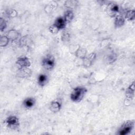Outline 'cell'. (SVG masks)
Returning <instances> with one entry per match:
<instances>
[{
	"instance_id": "cell-15",
	"label": "cell",
	"mask_w": 135,
	"mask_h": 135,
	"mask_svg": "<svg viewBox=\"0 0 135 135\" xmlns=\"http://www.w3.org/2000/svg\"><path fill=\"white\" fill-rule=\"evenodd\" d=\"M74 54L78 58L83 60L86 56L87 51L85 49L79 46Z\"/></svg>"
},
{
	"instance_id": "cell-17",
	"label": "cell",
	"mask_w": 135,
	"mask_h": 135,
	"mask_svg": "<svg viewBox=\"0 0 135 135\" xmlns=\"http://www.w3.org/2000/svg\"><path fill=\"white\" fill-rule=\"evenodd\" d=\"M7 36L9 40L12 41H15L18 37L19 33L16 30L14 29H12L8 31Z\"/></svg>"
},
{
	"instance_id": "cell-4",
	"label": "cell",
	"mask_w": 135,
	"mask_h": 135,
	"mask_svg": "<svg viewBox=\"0 0 135 135\" xmlns=\"http://www.w3.org/2000/svg\"><path fill=\"white\" fill-rule=\"evenodd\" d=\"M4 123L7 127L13 130L18 128L20 124L19 119L17 117L14 115L7 117L5 120Z\"/></svg>"
},
{
	"instance_id": "cell-10",
	"label": "cell",
	"mask_w": 135,
	"mask_h": 135,
	"mask_svg": "<svg viewBox=\"0 0 135 135\" xmlns=\"http://www.w3.org/2000/svg\"><path fill=\"white\" fill-rule=\"evenodd\" d=\"M125 18L124 16L121 14H118L115 16L114 24L116 28H120L122 27L125 23Z\"/></svg>"
},
{
	"instance_id": "cell-21",
	"label": "cell",
	"mask_w": 135,
	"mask_h": 135,
	"mask_svg": "<svg viewBox=\"0 0 135 135\" xmlns=\"http://www.w3.org/2000/svg\"><path fill=\"white\" fill-rule=\"evenodd\" d=\"M55 3H56L55 2H54L53 4L51 3L50 4H49L48 5H46L45 7V12H47V13L51 12L56 7V6L54 5Z\"/></svg>"
},
{
	"instance_id": "cell-5",
	"label": "cell",
	"mask_w": 135,
	"mask_h": 135,
	"mask_svg": "<svg viewBox=\"0 0 135 135\" xmlns=\"http://www.w3.org/2000/svg\"><path fill=\"white\" fill-rule=\"evenodd\" d=\"M120 7L118 4L115 3L111 2L109 3L107 7V12L111 17H115L119 12Z\"/></svg>"
},
{
	"instance_id": "cell-26",
	"label": "cell",
	"mask_w": 135,
	"mask_h": 135,
	"mask_svg": "<svg viewBox=\"0 0 135 135\" xmlns=\"http://www.w3.org/2000/svg\"><path fill=\"white\" fill-rule=\"evenodd\" d=\"M7 14H8V15H10L11 17H14L16 15L17 12L14 9H11L9 11H8Z\"/></svg>"
},
{
	"instance_id": "cell-13",
	"label": "cell",
	"mask_w": 135,
	"mask_h": 135,
	"mask_svg": "<svg viewBox=\"0 0 135 135\" xmlns=\"http://www.w3.org/2000/svg\"><path fill=\"white\" fill-rule=\"evenodd\" d=\"M61 109V103L59 101H52L50 105V109L53 113H57L60 111Z\"/></svg>"
},
{
	"instance_id": "cell-2",
	"label": "cell",
	"mask_w": 135,
	"mask_h": 135,
	"mask_svg": "<svg viewBox=\"0 0 135 135\" xmlns=\"http://www.w3.org/2000/svg\"><path fill=\"white\" fill-rule=\"evenodd\" d=\"M134 122L132 120H128L124 122L120 127L118 131L120 135H126L130 133L134 128Z\"/></svg>"
},
{
	"instance_id": "cell-24",
	"label": "cell",
	"mask_w": 135,
	"mask_h": 135,
	"mask_svg": "<svg viewBox=\"0 0 135 135\" xmlns=\"http://www.w3.org/2000/svg\"><path fill=\"white\" fill-rule=\"evenodd\" d=\"M49 30L50 32L52 34H57L59 32V30L54 24H52L51 26H50L49 27Z\"/></svg>"
},
{
	"instance_id": "cell-1",
	"label": "cell",
	"mask_w": 135,
	"mask_h": 135,
	"mask_svg": "<svg viewBox=\"0 0 135 135\" xmlns=\"http://www.w3.org/2000/svg\"><path fill=\"white\" fill-rule=\"evenodd\" d=\"M87 92V89L83 86H77L74 88L71 92L70 99L74 102L81 101Z\"/></svg>"
},
{
	"instance_id": "cell-25",
	"label": "cell",
	"mask_w": 135,
	"mask_h": 135,
	"mask_svg": "<svg viewBox=\"0 0 135 135\" xmlns=\"http://www.w3.org/2000/svg\"><path fill=\"white\" fill-rule=\"evenodd\" d=\"M62 41H67L68 39L70 38L69 35L68 33H63L62 35Z\"/></svg>"
},
{
	"instance_id": "cell-7",
	"label": "cell",
	"mask_w": 135,
	"mask_h": 135,
	"mask_svg": "<svg viewBox=\"0 0 135 135\" xmlns=\"http://www.w3.org/2000/svg\"><path fill=\"white\" fill-rule=\"evenodd\" d=\"M97 55L95 53H91L86 56L82 60L83 65L85 68H89L92 65L94 61L96 58Z\"/></svg>"
},
{
	"instance_id": "cell-20",
	"label": "cell",
	"mask_w": 135,
	"mask_h": 135,
	"mask_svg": "<svg viewBox=\"0 0 135 135\" xmlns=\"http://www.w3.org/2000/svg\"><path fill=\"white\" fill-rule=\"evenodd\" d=\"M117 59V56L115 53H110L107 57V62L109 64H111L114 62Z\"/></svg>"
},
{
	"instance_id": "cell-22",
	"label": "cell",
	"mask_w": 135,
	"mask_h": 135,
	"mask_svg": "<svg viewBox=\"0 0 135 135\" xmlns=\"http://www.w3.org/2000/svg\"><path fill=\"white\" fill-rule=\"evenodd\" d=\"M65 6H66L68 8H71L73 6H75L76 4H77V1H73V0H70V1H66L65 2Z\"/></svg>"
},
{
	"instance_id": "cell-18",
	"label": "cell",
	"mask_w": 135,
	"mask_h": 135,
	"mask_svg": "<svg viewBox=\"0 0 135 135\" xmlns=\"http://www.w3.org/2000/svg\"><path fill=\"white\" fill-rule=\"evenodd\" d=\"M124 17L125 20L129 21H133L135 19V11L134 9L129 10L126 12Z\"/></svg>"
},
{
	"instance_id": "cell-14",
	"label": "cell",
	"mask_w": 135,
	"mask_h": 135,
	"mask_svg": "<svg viewBox=\"0 0 135 135\" xmlns=\"http://www.w3.org/2000/svg\"><path fill=\"white\" fill-rule=\"evenodd\" d=\"M48 76L45 74H40L37 78V83L41 86H44L48 82Z\"/></svg>"
},
{
	"instance_id": "cell-19",
	"label": "cell",
	"mask_w": 135,
	"mask_h": 135,
	"mask_svg": "<svg viewBox=\"0 0 135 135\" xmlns=\"http://www.w3.org/2000/svg\"><path fill=\"white\" fill-rule=\"evenodd\" d=\"M9 39L7 36L2 35L0 37V45L1 47H5L9 43Z\"/></svg>"
},
{
	"instance_id": "cell-9",
	"label": "cell",
	"mask_w": 135,
	"mask_h": 135,
	"mask_svg": "<svg viewBox=\"0 0 135 135\" xmlns=\"http://www.w3.org/2000/svg\"><path fill=\"white\" fill-rule=\"evenodd\" d=\"M66 22L65 21L63 17H59L55 21L53 24L59 30L64 29L66 25Z\"/></svg>"
},
{
	"instance_id": "cell-11",
	"label": "cell",
	"mask_w": 135,
	"mask_h": 135,
	"mask_svg": "<svg viewBox=\"0 0 135 135\" xmlns=\"http://www.w3.org/2000/svg\"><path fill=\"white\" fill-rule=\"evenodd\" d=\"M36 103V100L35 98L33 97H28L24 100L23 104L26 109H31L33 108Z\"/></svg>"
},
{
	"instance_id": "cell-3",
	"label": "cell",
	"mask_w": 135,
	"mask_h": 135,
	"mask_svg": "<svg viewBox=\"0 0 135 135\" xmlns=\"http://www.w3.org/2000/svg\"><path fill=\"white\" fill-rule=\"evenodd\" d=\"M42 65L47 70H52L55 65V58L52 55H46L42 60Z\"/></svg>"
},
{
	"instance_id": "cell-16",
	"label": "cell",
	"mask_w": 135,
	"mask_h": 135,
	"mask_svg": "<svg viewBox=\"0 0 135 135\" xmlns=\"http://www.w3.org/2000/svg\"><path fill=\"white\" fill-rule=\"evenodd\" d=\"M63 18H64L65 21L67 23L71 22L74 18L73 12L71 9L67 10L64 13Z\"/></svg>"
},
{
	"instance_id": "cell-8",
	"label": "cell",
	"mask_w": 135,
	"mask_h": 135,
	"mask_svg": "<svg viewBox=\"0 0 135 135\" xmlns=\"http://www.w3.org/2000/svg\"><path fill=\"white\" fill-rule=\"evenodd\" d=\"M134 96V82L133 81L126 89V97L128 101H131Z\"/></svg>"
},
{
	"instance_id": "cell-6",
	"label": "cell",
	"mask_w": 135,
	"mask_h": 135,
	"mask_svg": "<svg viewBox=\"0 0 135 135\" xmlns=\"http://www.w3.org/2000/svg\"><path fill=\"white\" fill-rule=\"evenodd\" d=\"M16 64L19 69L29 68L31 65L30 60L26 56H21L18 57L16 61Z\"/></svg>"
},
{
	"instance_id": "cell-23",
	"label": "cell",
	"mask_w": 135,
	"mask_h": 135,
	"mask_svg": "<svg viewBox=\"0 0 135 135\" xmlns=\"http://www.w3.org/2000/svg\"><path fill=\"white\" fill-rule=\"evenodd\" d=\"M7 27L6 21L3 17H1L0 19V30L1 31H3Z\"/></svg>"
},
{
	"instance_id": "cell-12",
	"label": "cell",
	"mask_w": 135,
	"mask_h": 135,
	"mask_svg": "<svg viewBox=\"0 0 135 135\" xmlns=\"http://www.w3.org/2000/svg\"><path fill=\"white\" fill-rule=\"evenodd\" d=\"M17 75L22 78H26L29 76H31L32 72L28 68H21L18 69Z\"/></svg>"
}]
</instances>
